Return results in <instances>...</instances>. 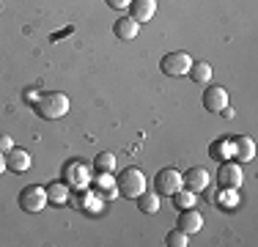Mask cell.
Returning a JSON list of instances; mask_svg holds the SVG:
<instances>
[{"instance_id":"1","label":"cell","mask_w":258,"mask_h":247,"mask_svg":"<svg viewBox=\"0 0 258 247\" xmlns=\"http://www.w3.org/2000/svg\"><path fill=\"white\" fill-rule=\"evenodd\" d=\"M36 113L41 118H60V115L69 113V96L58 94V91H50V94H41L36 99Z\"/></svg>"},{"instance_id":"2","label":"cell","mask_w":258,"mask_h":247,"mask_svg":"<svg viewBox=\"0 0 258 247\" xmlns=\"http://www.w3.org/2000/svg\"><path fill=\"white\" fill-rule=\"evenodd\" d=\"M118 190L124 198H138L146 193V176L140 168H126L118 176Z\"/></svg>"},{"instance_id":"3","label":"cell","mask_w":258,"mask_h":247,"mask_svg":"<svg viewBox=\"0 0 258 247\" xmlns=\"http://www.w3.org/2000/svg\"><path fill=\"white\" fill-rule=\"evenodd\" d=\"M189 66H192V58H189L187 52H168L162 60H159V69H162L168 77H181V74L189 72Z\"/></svg>"},{"instance_id":"4","label":"cell","mask_w":258,"mask_h":247,"mask_svg":"<svg viewBox=\"0 0 258 247\" xmlns=\"http://www.w3.org/2000/svg\"><path fill=\"white\" fill-rule=\"evenodd\" d=\"M154 187H157L159 195H173V193H179V190L184 187V178H181V173L176 168H165V170H159L154 176Z\"/></svg>"},{"instance_id":"5","label":"cell","mask_w":258,"mask_h":247,"mask_svg":"<svg viewBox=\"0 0 258 247\" xmlns=\"http://www.w3.org/2000/svg\"><path fill=\"white\" fill-rule=\"evenodd\" d=\"M44 203H47V190L39 187V184H30V187H25V190L20 193V206H22V212L36 214V212H41V209H44Z\"/></svg>"},{"instance_id":"6","label":"cell","mask_w":258,"mask_h":247,"mask_svg":"<svg viewBox=\"0 0 258 247\" xmlns=\"http://www.w3.org/2000/svg\"><path fill=\"white\" fill-rule=\"evenodd\" d=\"M242 178H244V173H242V168H239L236 162H223L220 165V170H217V184L220 187L236 190L239 184H242Z\"/></svg>"},{"instance_id":"7","label":"cell","mask_w":258,"mask_h":247,"mask_svg":"<svg viewBox=\"0 0 258 247\" xmlns=\"http://www.w3.org/2000/svg\"><path fill=\"white\" fill-rule=\"evenodd\" d=\"M204 107L209 113H220L223 107H228V91L214 85V88H206L204 91Z\"/></svg>"},{"instance_id":"8","label":"cell","mask_w":258,"mask_h":247,"mask_svg":"<svg viewBox=\"0 0 258 247\" xmlns=\"http://www.w3.org/2000/svg\"><path fill=\"white\" fill-rule=\"evenodd\" d=\"M181 178L189 193H201V190L209 187V173L204 168H189L187 173H181Z\"/></svg>"},{"instance_id":"9","label":"cell","mask_w":258,"mask_h":247,"mask_svg":"<svg viewBox=\"0 0 258 247\" xmlns=\"http://www.w3.org/2000/svg\"><path fill=\"white\" fill-rule=\"evenodd\" d=\"M129 9H132L135 22H149V20H154V14H157V0H132Z\"/></svg>"},{"instance_id":"10","label":"cell","mask_w":258,"mask_h":247,"mask_svg":"<svg viewBox=\"0 0 258 247\" xmlns=\"http://www.w3.org/2000/svg\"><path fill=\"white\" fill-rule=\"evenodd\" d=\"M179 228H181L184 233H187V236H189V233H198L201 228H204V217H201L198 209H192V206L184 209L181 217H179Z\"/></svg>"},{"instance_id":"11","label":"cell","mask_w":258,"mask_h":247,"mask_svg":"<svg viewBox=\"0 0 258 247\" xmlns=\"http://www.w3.org/2000/svg\"><path fill=\"white\" fill-rule=\"evenodd\" d=\"M138 30H140V22H135L132 17H121V20L113 22V33L121 41H132L138 36Z\"/></svg>"},{"instance_id":"12","label":"cell","mask_w":258,"mask_h":247,"mask_svg":"<svg viewBox=\"0 0 258 247\" xmlns=\"http://www.w3.org/2000/svg\"><path fill=\"white\" fill-rule=\"evenodd\" d=\"M6 157V168H11L14 173H25L30 168V154L25 148H11L9 154H3Z\"/></svg>"},{"instance_id":"13","label":"cell","mask_w":258,"mask_h":247,"mask_svg":"<svg viewBox=\"0 0 258 247\" xmlns=\"http://www.w3.org/2000/svg\"><path fill=\"white\" fill-rule=\"evenodd\" d=\"M47 203H55V206H63L66 201H69V187H66L63 181H52L47 184Z\"/></svg>"},{"instance_id":"14","label":"cell","mask_w":258,"mask_h":247,"mask_svg":"<svg viewBox=\"0 0 258 247\" xmlns=\"http://www.w3.org/2000/svg\"><path fill=\"white\" fill-rule=\"evenodd\" d=\"M233 157L242 159V162H250V159L255 157V143H253V138H239V140H233Z\"/></svg>"},{"instance_id":"15","label":"cell","mask_w":258,"mask_h":247,"mask_svg":"<svg viewBox=\"0 0 258 247\" xmlns=\"http://www.w3.org/2000/svg\"><path fill=\"white\" fill-rule=\"evenodd\" d=\"M209 157L212 159H231L233 157V140H214L212 146H209Z\"/></svg>"},{"instance_id":"16","label":"cell","mask_w":258,"mask_h":247,"mask_svg":"<svg viewBox=\"0 0 258 247\" xmlns=\"http://www.w3.org/2000/svg\"><path fill=\"white\" fill-rule=\"evenodd\" d=\"M187 74L195 80V83H209V80H212V74H214V69H212V64H206V60H198V64L192 60V66H189Z\"/></svg>"},{"instance_id":"17","label":"cell","mask_w":258,"mask_h":247,"mask_svg":"<svg viewBox=\"0 0 258 247\" xmlns=\"http://www.w3.org/2000/svg\"><path fill=\"white\" fill-rule=\"evenodd\" d=\"M135 201H138V209H140V212H143V214H157L159 212V198L154 195V193H151V195H138V198H135Z\"/></svg>"},{"instance_id":"18","label":"cell","mask_w":258,"mask_h":247,"mask_svg":"<svg viewBox=\"0 0 258 247\" xmlns=\"http://www.w3.org/2000/svg\"><path fill=\"white\" fill-rule=\"evenodd\" d=\"M94 168H96V173H113V170H115V154H110V151L96 154Z\"/></svg>"},{"instance_id":"19","label":"cell","mask_w":258,"mask_h":247,"mask_svg":"<svg viewBox=\"0 0 258 247\" xmlns=\"http://www.w3.org/2000/svg\"><path fill=\"white\" fill-rule=\"evenodd\" d=\"M165 244L168 247H187V233H184L181 228H173V231L168 233V239H165Z\"/></svg>"},{"instance_id":"20","label":"cell","mask_w":258,"mask_h":247,"mask_svg":"<svg viewBox=\"0 0 258 247\" xmlns=\"http://www.w3.org/2000/svg\"><path fill=\"white\" fill-rule=\"evenodd\" d=\"M173 203L176 206H181V209H189L195 203V193H189V190H179V193H173Z\"/></svg>"},{"instance_id":"21","label":"cell","mask_w":258,"mask_h":247,"mask_svg":"<svg viewBox=\"0 0 258 247\" xmlns=\"http://www.w3.org/2000/svg\"><path fill=\"white\" fill-rule=\"evenodd\" d=\"M11 148H14V140H11V135H0V154H9Z\"/></svg>"},{"instance_id":"22","label":"cell","mask_w":258,"mask_h":247,"mask_svg":"<svg viewBox=\"0 0 258 247\" xmlns=\"http://www.w3.org/2000/svg\"><path fill=\"white\" fill-rule=\"evenodd\" d=\"M129 3H132V0H107L110 9H129Z\"/></svg>"},{"instance_id":"23","label":"cell","mask_w":258,"mask_h":247,"mask_svg":"<svg viewBox=\"0 0 258 247\" xmlns=\"http://www.w3.org/2000/svg\"><path fill=\"white\" fill-rule=\"evenodd\" d=\"M39 96H41L39 91H28V94H25V99H28L30 104H36V99H39Z\"/></svg>"},{"instance_id":"24","label":"cell","mask_w":258,"mask_h":247,"mask_svg":"<svg viewBox=\"0 0 258 247\" xmlns=\"http://www.w3.org/2000/svg\"><path fill=\"white\" fill-rule=\"evenodd\" d=\"M3 170H6V157L0 154V176H3Z\"/></svg>"}]
</instances>
